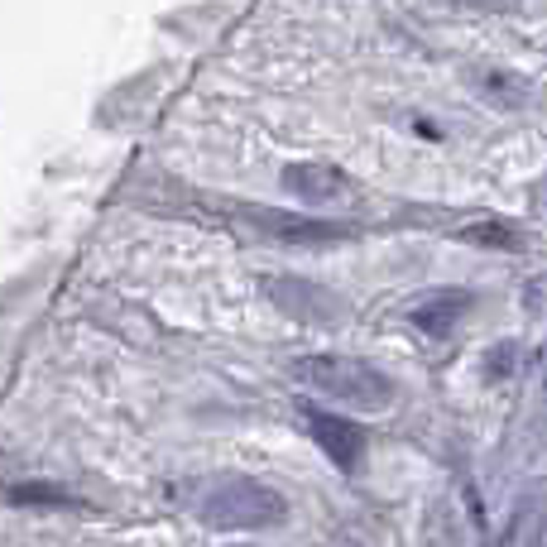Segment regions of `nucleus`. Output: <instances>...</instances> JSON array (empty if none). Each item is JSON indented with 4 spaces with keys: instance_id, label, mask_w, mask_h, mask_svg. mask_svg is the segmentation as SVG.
Listing matches in <instances>:
<instances>
[{
    "instance_id": "nucleus-1",
    "label": "nucleus",
    "mask_w": 547,
    "mask_h": 547,
    "mask_svg": "<svg viewBox=\"0 0 547 547\" xmlns=\"http://www.w3.org/2000/svg\"><path fill=\"white\" fill-rule=\"evenodd\" d=\"M293 375L312 394H327L336 404H350V408H365V413H384L399 394V384L379 365H365V360H350V355H303L293 365Z\"/></svg>"
},
{
    "instance_id": "nucleus-2",
    "label": "nucleus",
    "mask_w": 547,
    "mask_h": 547,
    "mask_svg": "<svg viewBox=\"0 0 547 547\" xmlns=\"http://www.w3.org/2000/svg\"><path fill=\"white\" fill-rule=\"evenodd\" d=\"M288 514V499L274 490V485H259V480H221L202 495V519L212 528H274L279 519Z\"/></svg>"
},
{
    "instance_id": "nucleus-3",
    "label": "nucleus",
    "mask_w": 547,
    "mask_h": 547,
    "mask_svg": "<svg viewBox=\"0 0 547 547\" xmlns=\"http://www.w3.org/2000/svg\"><path fill=\"white\" fill-rule=\"evenodd\" d=\"M264 288H269L274 308L288 312V317L303 322V327H327V322H336V317L346 312V303H341L331 288L312 284V279H298V274H274Z\"/></svg>"
},
{
    "instance_id": "nucleus-4",
    "label": "nucleus",
    "mask_w": 547,
    "mask_h": 547,
    "mask_svg": "<svg viewBox=\"0 0 547 547\" xmlns=\"http://www.w3.org/2000/svg\"><path fill=\"white\" fill-rule=\"evenodd\" d=\"M303 423H308L312 441L327 451V461L336 470H346V475L360 470V461H365V428H360V423H350V418H341V413H327V408H317V404L303 408Z\"/></svg>"
},
{
    "instance_id": "nucleus-5",
    "label": "nucleus",
    "mask_w": 547,
    "mask_h": 547,
    "mask_svg": "<svg viewBox=\"0 0 547 547\" xmlns=\"http://www.w3.org/2000/svg\"><path fill=\"white\" fill-rule=\"evenodd\" d=\"M240 217L250 226H259L264 235H274V240H288V245H331V240H350L355 235V226L298 217V212H274V207H240Z\"/></svg>"
},
{
    "instance_id": "nucleus-6",
    "label": "nucleus",
    "mask_w": 547,
    "mask_h": 547,
    "mask_svg": "<svg viewBox=\"0 0 547 547\" xmlns=\"http://www.w3.org/2000/svg\"><path fill=\"white\" fill-rule=\"evenodd\" d=\"M470 312H475V293H466V288H437L432 298H423V303L408 308V322L423 331V336H451Z\"/></svg>"
},
{
    "instance_id": "nucleus-7",
    "label": "nucleus",
    "mask_w": 547,
    "mask_h": 547,
    "mask_svg": "<svg viewBox=\"0 0 547 547\" xmlns=\"http://www.w3.org/2000/svg\"><path fill=\"white\" fill-rule=\"evenodd\" d=\"M279 183H284L288 197H298V202H308V207H331V202H341V197L350 192L346 173H336L327 163H288Z\"/></svg>"
},
{
    "instance_id": "nucleus-8",
    "label": "nucleus",
    "mask_w": 547,
    "mask_h": 547,
    "mask_svg": "<svg viewBox=\"0 0 547 547\" xmlns=\"http://www.w3.org/2000/svg\"><path fill=\"white\" fill-rule=\"evenodd\" d=\"M10 504H39V509H77V499L58 485V480H19L5 490Z\"/></svg>"
},
{
    "instance_id": "nucleus-9",
    "label": "nucleus",
    "mask_w": 547,
    "mask_h": 547,
    "mask_svg": "<svg viewBox=\"0 0 547 547\" xmlns=\"http://www.w3.org/2000/svg\"><path fill=\"white\" fill-rule=\"evenodd\" d=\"M461 240L485 245V250H519V245H524V235H519L514 226H504V221H475V226H461Z\"/></svg>"
},
{
    "instance_id": "nucleus-10",
    "label": "nucleus",
    "mask_w": 547,
    "mask_h": 547,
    "mask_svg": "<svg viewBox=\"0 0 547 547\" xmlns=\"http://www.w3.org/2000/svg\"><path fill=\"white\" fill-rule=\"evenodd\" d=\"M475 87L480 92H490V101L504 110H519L528 101V92H524V82H514V77H504V72H475Z\"/></svg>"
},
{
    "instance_id": "nucleus-11",
    "label": "nucleus",
    "mask_w": 547,
    "mask_h": 547,
    "mask_svg": "<svg viewBox=\"0 0 547 547\" xmlns=\"http://www.w3.org/2000/svg\"><path fill=\"white\" fill-rule=\"evenodd\" d=\"M514 360H519V346L504 341V346H495V350L485 355V375H490V379H504V375L514 370Z\"/></svg>"
},
{
    "instance_id": "nucleus-12",
    "label": "nucleus",
    "mask_w": 547,
    "mask_h": 547,
    "mask_svg": "<svg viewBox=\"0 0 547 547\" xmlns=\"http://www.w3.org/2000/svg\"><path fill=\"white\" fill-rule=\"evenodd\" d=\"M451 5H461V10H480V14H514L524 0H451Z\"/></svg>"
}]
</instances>
